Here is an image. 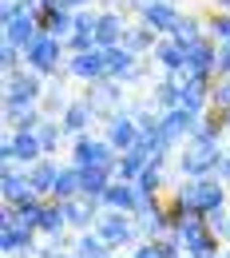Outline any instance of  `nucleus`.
I'll use <instances>...</instances> for the list:
<instances>
[{
	"label": "nucleus",
	"instance_id": "nucleus-1",
	"mask_svg": "<svg viewBox=\"0 0 230 258\" xmlns=\"http://www.w3.org/2000/svg\"><path fill=\"white\" fill-rule=\"evenodd\" d=\"M222 155H226L222 139H210V135L195 131V135L175 151V167H179L183 179H202V175H214V171H218Z\"/></svg>",
	"mask_w": 230,
	"mask_h": 258
},
{
	"label": "nucleus",
	"instance_id": "nucleus-2",
	"mask_svg": "<svg viewBox=\"0 0 230 258\" xmlns=\"http://www.w3.org/2000/svg\"><path fill=\"white\" fill-rule=\"evenodd\" d=\"M44 88H48V76H40L32 68H16L8 76H0V99L4 107H36L44 99Z\"/></svg>",
	"mask_w": 230,
	"mask_h": 258
},
{
	"label": "nucleus",
	"instance_id": "nucleus-3",
	"mask_svg": "<svg viewBox=\"0 0 230 258\" xmlns=\"http://www.w3.org/2000/svg\"><path fill=\"white\" fill-rule=\"evenodd\" d=\"M67 159L75 163V167H107V171H115V163H119V151L107 143V135L103 131H88V135H75V139H67Z\"/></svg>",
	"mask_w": 230,
	"mask_h": 258
},
{
	"label": "nucleus",
	"instance_id": "nucleus-4",
	"mask_svg": "<svg viewBox=\"0 0 230 258\" xmlns=\"http://www.w3.org/2000/svg\"><path fill=\"white\" fill-rule=\"evenodd\" d=\"M24 64L32 68V72H40V76H60L64 72V64H67V44L60 40V36H48V32H40L24 48Z\"/></svg>",
	"mask_w": 230,
	"mask_h": 258
},
{
	"label": "nucleus",
	"instance_id": "nucleus-5",
	"mask_svg": "<svg viewBox=\"0 0 230 258\" xmlns=\"http://www.w3.org/2000/svg\"><path fill=\"white\" fill-rule=\"evenodd\" d=\"M84 99L92 103V111L99 115V123L107 119V115H115V111H123L131 96H127V84L123 80H111V76H103L96 84H84Z\"/></svg>",
	"mask_w": 230,
	"mask_h": 258
},
{
	"label": "nucleus",
	"instance_id": "nucleus-6",
	"mask_svg": "<svg viewBox=\"0 0 230 258\" xmlns=\"http://www.w3.org/2000/svg\"><path fill=\"white\" fill-rule=\"evenodd\" d=\"M96 230L107 238L111 250H131L135 242L143 238V234H139V223H135V215H127V211H111V207L99 211Z\"/></svg>",
	"mask_w": 230,
	"mask_h": 258
},
{
	"label": "nucleus",
	"instance_id": "nucleus-7",
	"mask_svg": "<svg viewBox=\"0 0 230 258\" xmlns=\"http://www.w3.org/2000/svg\"><path fill=\"white\" fill-rule=\"evenodd\" d=\"M64 72L75 84H96L107 76V48H92V52H67Z\"/></svg>",
	"mask_w": 230,
	"mask_h": 258
},
{
	"label": "nucleus",
	"instance_id": "nucleus-8",
	"mask_svg": "<svg viewBox=\"0 0 230 258\" xmlns=\"http://www.w3.org/2000/svg\"><path fill=\"white\" fill-rule=\"evenodd\" d=\"M44 238H40V230L28 223H12V226H0V254L4 258H28L36 254V246H40Z\"/></svg>",
	"mask_w": 230,
	"mask_h": 258
},
{
	"label": "nucleus",
	"instance_id": "nucleus-9",
	"mask_svg": "<svg viewBox=\"0 0 230 258\" xmlns=\"http://www.w3.org/2000/svg\"><path fill=\"white\" fill-rule=\"evenodd\" d=\"M99 127H103L107 143H111L115 151H127V147H135V143H139V119H135L127 107H123V111H115V115H107Z\"/></svg>",
	"mask_w": 230,
	"mask_h": 258
},
{
	"label": "nucleus",
	"instance_id": "nucleus-10",
	"mask_svg": "<svg viewBox=\"0 0 230 258\" xmlns=\"http://www.w3.org/2000/svg\"><path fill=\"white\" fill-rule=\"evenodd\" d=\"M127 28H131V16H127L123 8H99L96 44H99V48H115V44H123Z\"/></svg>",
	"mask_w": 230,
	"mask_h": 258
},
{
	"label": "nucleus",
	"instance_id": "nucleus-11",
	"mask_svg": "<svg viewBox=\"0 0 230 258\" xmlns=\"http://www.w3.org/2000/svg\"><path fill=\"white\" fill-rule=\"evenodd\" d=\"M179 16H183L179 4H171V0H151L135 20H143L147 28H155L159 36H171V32H175V24H179Z\"/></svg>",
	"mask_w": 230,
	"mask_h": 258
},
{
	"label": "nucleus",
	"instance_id": "nucleus-12",
	"mask_svg": "<svg viewBox=\"0 0 230 258\" xmlns=\"http://www.w3.org/2000/svg\"><path fill=\"white\" fill-rule=\"evenodd\" d=\"M187 72L218 76V40L202 36V40H195V44H187Z\"/></svg>",
	"mask_w": 230,
	"mask_h": 258
},
{
	"label": "nucleus",
	"instance_id": "nucleus-13",
	"mask_svg": "<svg viewBox=\"0 0 230 258\" xmlns=\"http://www.w3.org/2000/svg\"><path fill=\"white\" fill-rule=\"evenodd\" d=\"M60 123H64V131H67V139H75V135H88V131L99 123V115L92 111V103L84 96H75L71 103L64 107V115H60Z\"/></svg>",
	"mask_w": 230,
	"mask_h": 258
},
{
	"label": "nucleus",
	"instance_id": "nucleus-14",
	"mask_svg": "<svg viewBox=\"0 0 230 258\" xmlns=\"http://www.w3.org/2000/svg\"><path fill=\"white\" fill-rule=\"evenodd\" d=\"M179 92H183V80L171 72H159V80L147 84V103L155 111H171V107H179Z\"/></svg>",
	"mask_w": 230,
	"mask_h": 258
},
{
	"label": "nucleus",
	"instance_id": "nucleus-15",
	"mask_svg": "<svg viewBox=\"0 0 230 258\" xmlns=\"http://www.w3.org/2000/svg\"><path fill=\"white\" fill-rule=\"evenodd\" d=\"M151 60H155V68H159V72L183 76V72H187V48H183L175 36H159V44H155Z\"/></svg>",
	"mask_w": 230,
	"mask_h": 258
},
{
	"label": "nucleus",
	"instance_id": "nucleus-16",
	"mask_svg": "<svg viewBox=\"0 0 230 258\" xmlns=\"http://www.w3.org/2000/svg\"><path fill=\"white\" fill-rule=\"evenodd\" d=\"M163 131H167V139H171V147L179 151L198 131V115H191L187 107H171V111H163Z\"/></svg>",
	"mask_w": 230,
	"mask_h": 258
},
{
	"label": "nucleus",
	"instance_id": "nucleus-17",
	"mask_svg": "<svg viewBox=\"0 0 230 258\" xmlns=\"http://www.w3.org/2000/svg\"><path fill=\"white\" fill-rule=\"evenodd\" d=\"M99 211H103V203H92V199H84V195L64 199L67 230H92V226H96V219H99Z\"/></svg>",
	"mask_w": 230,
	"mask_h": 258
},
{
	"label": "nucleus",
	"instance_id": "nucleus-18",
	"mask_svg": "<svg viewBox=\"0 0 230 258\" xmlns=\"http://www.w3.org/2000/svg\"><path fill=\"white\" fill-rule=\"evenodd\" d=\"M60 167H64V163L56 159V155L36 159L32 167H28V187H32L36 195H44V199H52V191H56V179H60Z\"/></svg>",
	"mask_w": 230,
	"mask_h": 258
},
{
	"label": "nucleus",
	"instance_id": "nucleus-19",
	"mask_svg": "<svg viewBox=\"0 0 230 258\" xmlns=\"http://www.w3.org/2000/svg\"><path fill=\"white\" fill-rule=\"evenodd\" d=\"M151 147L147 143H135V147H127V151H119V163H115V179H139L147 167H151Z\"/></svg>",
	"mask_w": 230,
	"mask_h": 258
},
{
	"label": "nucleus",
	"instance_id": "nucleus-20",
	"mask_svg": "<svg viewBox=\"0 0 230 258\" xmlns=\"http://www.w3.org/2000/svg\"><path fill=\"white\" fill-rule=\"evenodd\" d=\"M40 28H44L48 36H60V40H67V36H71V28H75V12H71L67 4L40 8Z\"/></svg>",
	"mask_w": 230,
	"mask_h": 258
},
{
	"label": "nucleus",
	"instance_id": "nucleus-21",
	"mask_svg": "<svg viewBox=\"0 0 230 258\" xmlns=\"http://www.w3.org/2000/svg\"><path fill=\"white\" fill-rule=\"evenodd\" d=\"M111 179H115V171H107V167H80V195L92 203H103Z\"/></svg>",
	"mask_w": 230,
	"mask_h": 258
},
{
	"label": "nucleus",
	"instance_id": "nucleus-22",
	"mask_svg": "<svg viewBox=\"0 0 230 258\" xmlns=\"http://www.w3.org/2000/svg\"><path fill=\"white\" fill-rule=\"evenodd\" d=\"M139 187H135L131 179H111V187H107V195H103V207H111V211H127V215H135V207H139Z\"/></svg>",
	"mask_w": 230,
	"mask_h": 258
},
{
	"label": "nucleus",
	"instance_id": "nucleus-23",
	"mask_svg": "<svg viewBox=\"0 0 230 258\" xmlns=\"http://www.w3.org/2000/svg\"><path fill=\"white\" fill-rule=\"evenodd\" d=\"M222 250H226V242L218 230H210V223L187 238V258H222Z\"/></svg>",
	"mask_w": 230,
	"mask_h": 258
},
{
	"label": "nucleus",
	"instance_id": "nucleus-24",
	"mask_svg": "<svg viewBox=\"0 0 230 258\" xmlns=\"http://www.w3.org/2000/svg\"><path fill=\"white\" fill-rule=\"evenodd\" d=\"M67 72H60V76H52L48 80V88H44V99H40V107H44V115H64V107L71 103V96H67Z\"/></svg>",
	"mask_w": 230,
	"mask_h": 258
},
{
	"label": "nucleus",
	"instance_id": "nucleus-25",
	"mask_svg": "<svg viewBox=\"0 0 230 258\" xmlns=\"http://www.w3.org/2000/svg\"><path fill=\"white\" fill-rule=\"evenodd\" d=\"M8 135H12V155L20 167H32L36 159H44V143L36 131H8Z\"/></svg>",
	"mask_w": 230,
	"mask_h": 258
},
{
	"label": "nucleus",
	"instance_id": "nucleus-26",
	"mask_svg": "<svg viewBox=\"0 0 230 258\" xmlns=\"http://www.w3.org/2000/svg\"><path fill=\"white\" fill-rule=\"evenodd\" d=\"M0 32H4V40H12V44H20V48H28L36 36L44 32V28H40V16H32V12H20V16H16L12 24H4Z\"/></svg>",
	"mask_w": 230,
	"mask_h": 258
},
{
	"label": "nucleus",
	"instance_id": "nucleus-27",
	"mask_svg": "<svg viewBox=\"0 0 230 258\" xmlns=\"http://www.w3.org/2000/svg\"><path fill=\"white\" fill-rule=\"evenodd\" d=\"M24 191H28V167H20V163H4V171H0V199L12 203V199H20Z\"/></svg>",
	"mask_w": 230,
	"mask_h": 258
},
{
	"label": "nucleus",
	"instance_id": "nucleus-28",
	"mask_svg": "<svg viewBox=\"0 0 230 258\" xmlns=\"http://www.w3.org/2000/svg\"><path fill=\"white\" fill-rule=\"evenodd\" d=\"M71 250H75V258H107V254H111L107 238L99 234L96 226H92V230H75V238H71Z\"/></svg>",
	"mask_w": 230,
	"mask_h": 258
},
{
	"label": "nucleus",
	"instance_id": "nucleus-29",
	"mask_svg": "<svg viewBox=\"0 0 230 258\" xmlns=\"http://www.w3.org/2000/svg\"><path fill=\"white\" fill-rule=\"evenodd\" d=\"M155 44H159V32H155V28H147L143 20H131V28H127V36H123V48L135 52V56H151V52H155Z\"/></svg>",
	"mask_w": 230,
	"mask_h": 258
},
{
	"label": "nucleus",
	"instance_id": "nucleus-30",
	"mask_svg": "<svg viewBox=\"0 0 230 258\" xmlns=\"http://www.w3.org/2000/svg\"><path fill=\"white\" fill-rule=\"evenodd\" d=\"M171 36H175V40H179L183 48H187V44H195V40H202V36H206V16H195V12H183Z\"/></svg>",
	"mask_w": 230,
	"mask_h": 258
},
{
	"label": "nucleus",
	"instance_id": "nucleus-31",
	"mask_svg": "<svg viewBox=\"0 0 230 258\" xmlns=\"http://www.w3.org/2000/svg\"><path fill=\"white\" fill-rule=\"evenodd\" d=\"M36 135H40V143H44V155H56L60 143H67V131L56 115H44V123L36 127Z\"/></svg>",
	"mask_w": 230,
	"mask_h": 258
},
{
	"label": "nucleus",
	"instance_id": "nucleus-32",
	"mask_svg": "<svg viewBox=\"0 0 230 258\" xmlns=\"http://www.w3.org/2000/svg\"><path fill=\"white\" fill-rule=\"evenodd\" d=\"M135 187H139V195L143 199H159V195H167V167H147L139 179H135Z\"/></svg>",
	"mask_w": 230,
	"mask_h": 258
},
{
	"label": "nucleus",
	"instance_id": "nucleus-33",
	"mask_svg": "<svg viewBox=\"0 0 230 258\" xmlns=\"http://www.w3.org/2000/svg\"><path fill=\"white\" fill-rule=\"evenodd\" d=\"M135 52H127L123 44H115V48H107V76L111 80H127L131 76V68H135Z\"/></svg>",
	"mask_w": 230,
	"mask_h": 258
},
{
	"label": "nucleus",
	"instance_id": "nucleus-34",
	"mask_svg": "<svg viewBox=\"0 0 230 258\" xmlns=\"http://www.w3.org/2000/svg\"><path fill=\"white\" fill-rule=\"evenodd\" d=\"M75 195H80V167L67 159L64 167H60V179H56L52 199H60V203H64V199H75Z\"/></svg>",
	"mask_w": 230,
	"mask_h": 258
},
{
	"label": "nucleus",
	"instance_id": "nucleus-35",
	"mask_svg": "<svg viewBox=\"0 0 230 258\" xmlns=\"http://www.w3.org/2000/svg\"><path fill=\"white\" fill-rule=\"evenodd\" d=\"M206 36L218 40V44H226V40H230V12H226V8L206 12Z\"/></svg>",
	"mask_w": 230,
	"mask_h": 258
},
{
	"label": "nucleus",
	"instance_id": "nucleus-36",
	"mask_svg": "<svg viewBox=\"0 0 230 258\" xmlns=\"http://www.w3.org/2000/svg\"><path fill=\"white\" fill-rule=\"evenodd\" d=\"M16 68H24V48L12 40H0V76H8Z\"/></svg>",
	"mask_w": 230,
	"mask_h": 258
},
{
	"label": "nucleus",
	"instance_id": "nucleus-37",
	"mask_svg": "<svg viewBox=\"0 0 230 258\" xmlns=\"http://www.w3.org/2000/svg\"><path fill=\"white\" fill-rule=\"evenodd\" d=\"M198 131H202V135H210V139H226V115H222L218 107L202 111V119H198Z\"/></svg>",
	"mask_w": 230,
	"mask_h": 258
},
{
	"label": "nucleus",
	"instance_id": "nucleus-38",
	"mask_svg": "<svg viewBox=\"0 0 230 258\" xmlns=\"http://www.w3.org/2000/svg\"><path fill=\"white\" fill-rule=\"evenodd\" d=\"M210 107L226 111L230 107V76H214V88H210Z\"/></svg>",
	"mask_w": 230,
	"mask_h": 258
},
{
	"label": "nucleus",
	"instance_id": "nucleus-39",
	"mask_svg": "<svg viewBox=\"0 0 230 258\" xmlns=\"http://www.w3.org/2000/svg\"><path fill=\"white\" fill-rule=\"evenodd\" d=\"M64 44H67V52H92V48H99L96 36H84V32H71Z\"/></svg>",
	"mask_w": 230,
	"mask_h": 258
},
{
	"label": "nucleus",
	"instance_id": "nucleus-40",
	"mask_svg": "<svg viewBox=\"0 0 230 258\" xmlns=\"http://www.w3.org/2000/svg\"><path fill=\"white\" fill-rule=\"evenodd\" d=\"M127 254H131V258H159V250H155V242H151V238H139Z\"/></svg>",
	"mask_w": 230,
	"mask_h": 258
},
{
	"label": "nucleus",
	"instance_id": "nucleus-41",
	"mask_svg": "<svg viewBox=\"0 0 230 258\" xmlns=\"http://www.w3.org/2000/svg\"><path fill=\"white\" fill-rule=\"evenodd\" d=\"M218 76H230V40L218 44Z\"/></svg>",
	"mask_w": 230,
	"mask_h": 258
},
{
	"label": "nucleus",
	"instance_id": "nucleus-42",
	"mask_svg": "<svg viewBox=\"0 0 230 258\" xmlns=\"http://www.w3.org/2000/svg\"><path fill=\"white\" fill-rule=\"evenodd\" d=\"M0 163H16V155H12V135L4 131V139H0Z\"/></svg>",
	"mask_w": 230,
	"mask_h": 258
},
{
	"label": "nucleus",
	"instance_id": "nucleus-43",
	"mask_svg": "<svg viewBox=\"0 0 230 258\" xmlns=\"http://www.w3.org/2000/svg\"><path fill=\"white\" fill-rule=\"evenodd\" d=\"M214 175H218V179H222V183L230 187V151L222 155V163H218V171H214Z\"/></svg>",
	"mask_w": 230,
	"mask_h": 258
},
{
	"label": "nucleus",
	"instance_id": "nucleus-44",
	"mask_svg": "<svg viewBox=\"0 0 230 258\" xmlns=\"http://www.w3.org/2000/svg\"><path fill=\"white\" fill-rule=\"evenodd\" d=\"M147 4H151V0H127V4H123V12H127V16H139Z\"/></svg>",
	"mask_w": 230,
	"mask_h": 258
},
{
	"label": "nucleus",
	"instance_id": "nucleus-45",
	"mask_svg": "<svg viewBox=\"0 0 230 258\" xmlns=\"http://www.w3.org/2000/svg\"><path fill=\"white\" fill-rule=\"evenodd\" d=\"M60 4H67L71 12H80V8H96L99 0H60Z\"/></svg>",
	"mask_w": 230,
	"mask_h": 258
},
{
	"label": "nucleus",
	"instance_id": "nucleus-46",
	"mask_svg": "<svg viewBox=\"0 0 230 258\" xmlns=\"http://www.w3.org/2000/svg\"><path fill=\"white\" fill-rule=\"evenodd\" d=\"M127 0H99V8H123Z\"/></svg>",
	"mask_w": 230,
	"mask_h": 258
},
{
	"label": "nucleus",
	"instance_id": "nucleus-47",
	"mask_svg": "<svg viewBox=\"0 0 230 258\" xmlns=\"http://www.w3.org/2000/svg\"><path fill=\"white\" fill-rule=\"evenodd\" d=\"M52 258H75V250H71V246H60V250H56Z\"/></svg>",
	"mask_w": 230,
	"mask_h": 258
},
{
	"label": "nucleus",
	"instance_id": "nucleus-48",
	"mask_svg": "<svg viewBox=\"0 0 230 258\" xmlns=\"http://www.w3.org/2000/svg\"><path fill=\"white\" fill-rule=\"evenodd\" d=\"M222 242H230V215H226V226H222Z\"/></svg>",
	"mask_w": 230,
	"mask_h": 258
},
{
	"label": "nucleus",
	"instance_id": "nucleus-49",
	"mask_svg": "<svg viewBox=\"0 0 230 258\" xmlns=\"http://www.w3.org/2000/svg\"><path fill=\"white\" fill-rule=\"evenodd\" d=\"M36 4H40V8H52V4H60V0H36Z\"/></svg>",
	"mask_w": 230,
	"mask_h": 258
},
{
	"label": "nucleus",
	"instance_id": "nucleus-50",
	"mask_svg": "<svg viewBox=\"0 0 230 258\" xmlns=\"http://www.w3.org/2000/svg\"><path fill=\"white\" fill-rule=\"evenodd\" d=\"M107 258H131V254H123V250H111V254H107Z\"/></svg>",
	"mask_w": 230,
	"mask_h": 258
},
{
	"label": "nucleus",
	"instance_id": "nucleus-51",
	"mask_svg": "<svg viewBox=\"0 0 230 258\" xmlns=\"http://www.w3.org/2000/svg\"><path fill=\"white\" fill-rule=\"evenodd\" d=\"M222 115H226V135H230V107H226V111H222Z\"/></svg>",
	"mask_w": 230,
	"mask_h": 258
},
{
	"label": "nucleus",
	"instance_id": "nucleus-52",
	"mask_svg": "<svg viewBox=\"0 0 230 258\" xmlns=\"http://www.w3.org/2000/svg\"><path fill=\"white\" fill-rule=\"evenodd\" d=\"M218 8H226V12H230V0H218Z\"/></svg>",
	"mask_w": 230,
	"mask_h": 258
},
{
	"label": "nucleus",
	"instance_id": "nucleus-53",
	"mask_svg": "<svg viewBox=\"0 0 230 258\" xmlns=\"http://www.w3.org/2000/svg\"><path fill=\"white\" fill-rule=\"evenodd\" d=\"M222 258H230V242H226V250H222Z\"/></svg>",
	"mask_w": 230,
	"mask_h": 258
},
{
	"label": "nucleus",
	"instance_id": "nucleus-54",
	"mask_svg": "<svg viewBox=\"0 0 230 258\" xmlns=\"http://www.w3.org/2000/svg\"><path fill=\"white\" fill-rule=\"evenodd\" d=\"M28 258H40V254H28Z\"/></svg>",
	"mask_w": 230,
	"mask_h": 258
},
{
	"label": "nucleus",
	"instance_id": "nucleus-55",
	"mask_svg": "<svg viewBox=\"0 0 230 258\" xmlns=\"http://www.w3.org/2000/svg\"><path fill=\"white\" fill-rule=\"evenodd\" d=\"M183 258H187V254H183Z\"/></svg>",
	"mask_w": 230,
	"mask_h": 258
}]
</instances>
